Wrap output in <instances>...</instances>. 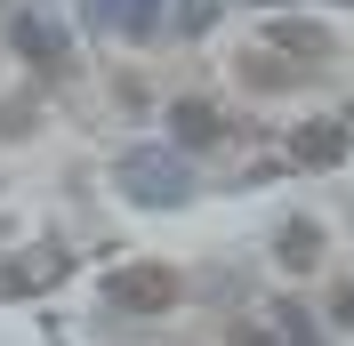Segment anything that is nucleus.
<instances>
[{"mask_svg":"<svg viewBox=\"0 0 354 346\" xmlns=\"http://www.w3.org/2000/svg\"><path fill=\"white\" fill-rule=\"evenodd\" d=\"M105 306L113 314H137V322H145V314H169L177 306V274L169 266H121V274L105 282Z\"/></svg>","mask_w":354,"mask_h":346,"instance_id":"obj_1","label":"nucleus"},{"mask_svg":"<svg viewBox=\"0 0 354 346\" xmlns=\"http://www.w3.org/2000/svg\"><path fill=\"white\" fill-rule=\"evenodd\" d=\"M121 177H129L137 201H177V170L161 161V153H129V161H121Z\"/></svg>","mask_w":354,"mask_h":346,"instance_id":"obj_3","label":"nucleus"},{"mask_svg":"<svg viewBox=\"0 0 354 346\" xmlns=\"http://www.w3.org/2000/svg\"><path fill=\"white\" fill-rule=\"evenodd\" d=\"M330 322L354 330V282H338V290H330Z\"/></svg>","mask_w":354,"mask_h":346,"instance_id":"obj_10","label":"nucleus"},{"mask_svg":"<svg viewBox=\"0 0 354 346\" xmlns=\"http://www.w3.org/2000/svg\"><path fill=\"white\" fill-rule=\"evenodd\" d=\"M290 153H298L306 170H330L338 153H346V129H330V121H306V129L290 137Z\"/></svg>","mask_w":354,"mask_h":346,"instance_id":"obj_5","label":"nucleus"},{"mask_svg":"<svg viewBox=\"0 0 354 346\" xmlns=\"http://www.w3.org/2000/svg\"><path fill=\"white\" fill-rule=\"evenodd\" d=\"M274 48H298V57H314V65H322V57H330V33H322V24H306V17H282V24H274Z\"/></svg>","mask_w":354,"mask_h":346,"instance_id":"obj_7","label":"nucleus"},{"mask_svg":"<svg viewBox=\"0 0 354 346\" xmlns=\"http://www.w3.org/2000/svg\"><path fill=\"white\" fill-rule=\"evenodd\" d=\"M234 346H274V338H266L258 322H234Z\"/></svg>","mask_w":354,"mask_h":346,"instance_id":"obj_11","label":"nucleus"},{"mask_svg":"<svg viewBox=\"0 0 354 346\" xmlns=\"http://www.w3.org/2000/svg\"><path fill=\"white\" fill-rule=\"evenodd\" d=\"M274 258H282V274H306V266L322 258V226H314V217H290L282 242H274Z\"/></svg>","mask_w":354,"mask_h":346,"instance_id":"obj_4","label":"nucleus"},{"mask_svg":"<svg viewBox=\"0 0 354 346\" xmlns=\"http://www.w3.org/2000/svg\"><path fill=\"white\" fill-rule=\"evenodd\" d=\"M65 274V258L48 250V258H17V266H0V298H24V290H41V282Z\"/></svg>","mask_w":354,"mask_h":346,"instance_id":"obj_6","label":"nucleus"},{"mask_svg":"<svg viewBox=\"0 0 354 346\" xmlns=\"http://www.w3.org/2000/svg\"><path fill=\"white\" fill-rule=\"evenodd\" d=\"M169 137H177V145H218V137H225V113L201 105V97H185V105H169Z\"/></svg>","mask_w":354,"mask_h":346,"instance_id":"obj_2","label":"nucleus"},{"mask_svg":"<svg viewBox=\"0 0 354 346\" xmlns=\"http://www.w3.org/2000/svg\"><path fill=\"white\" fill-rule=\"evenodd\" d=\"M17 48H24V57H32V65L65 73V41H48V24H32V17H24V24H17Z\"/></svg>","mask_w":354,"mask_h":346,"instance_id":"obj_8","label":"nucleus"},{"mask_svg":"<svg viewBox=\"0 0 354 346\" xmlns=\"http://www.w3.org/2000/svg\"><path fill=\"white\" fill-rule=\"evenodd\" d=\"M242 81H258V89H290L298 73H290V65H242Z\"/></svg>","mask_w":354,"mask_h":346,"instance_id":"obj_9","label":"nucleus"},{"mask_svg":"<svg viewBox=\"0 0 354 346\" xmlns=\"http://www.w3.org/2000/svg\"><path fill=\"white\" fill-rule=\"evenodd\" d=\"M338 8H354V0H338Z\"/></svg>","mask_w":354,"mask_h":346,"instance_id":"obj_12","label":"nucleus"}]
</instances>
